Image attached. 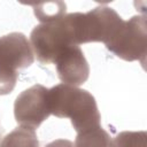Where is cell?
Here are the masks:
<instances>
[{"mask_svg": "<svg viewBox=\"0 0 147 147\" xmlns=\"http://www.w3.org/2000/svg\"><path fill=\"white\" fill-rule=\"evenodd\" d=\"M53 63L63 84L77 87L88 79L90 67L79 46H69L64 48L55 57Z\"/></svg>", "mask_w": 147, "mask_h": 147, "instance_id": "7", "label": "cell"}, {"mask_svg": "<svg viewBox=\"0 0 147 147\" xmlns=\"http://www.w3.org/2000/svg\"><path fill=\"white\" fill-rule=\"evenodd\" d=\"M51 114L59 118H70L76 132L100 125V113L94 96L86 90L57 84L48 88Z\"/></svg>", "mask_w": 147, "mask_h": 147, "instance_id": "1", "label": "cell"}, {"mask_svg": "<svg viewBox=\"0 0 147 147\" xmlns=\"http://www.w3.org/2000/svg\"><path fill=\"white\" fill-rule=\"evenodd\" d=\"M0 147H39V141L33 129L20 126L3 137Z\"/></svg>", "mask_w": 147, "mask_h": 147, "instance_id": "9", "label": "cell"}, {"mask_svg": "<svg viewBox=\"0 0 147 147\" xmlns=\"http://www.w3.org/2000/svg\"><path fill=\"white\" fill-rule=\"evenodd\" d=\"M124 20L117 11L107 6H99L80 16V44H107L117 32Z\"/></svg>", "mask_w": 147, "mask_h": 147, "instance_id": "6", "label": "cell"}, {"mask_svg": "<svg viewBox=\"0 0 147 147\" xmlns=\"http://www.w3.org/2000/svg\"><path fill=\"white\" fill-rule=\"evenodd\" d=\"M33 11L36 17L41 23H48L56 21L61 16L65 15L67 5L63 1H51L33 5Z\"/></svg>", "mask_w": 147, "mask_h": 147, "instance_id": "10", "label": "cell"}, {"mask_svg": "<svg viewBox=\"0 0 147 147\" xmlns=\"http://www.w3.org/2000/svg\"><path fill=\"white\" fill-rule=\"evenodd\" d=\"M145 131H123L113 141L114 147H146Z\"/></svg>", "mask_w": 147, "mask_h": 147, "instance_id": "11", "label": "cell"}, {"mask_svg": "<svg viewBox=\"0 0 147 147\" xmlns=\"http://www.w3.org/2000/svg\"><path fill=\"white\" fill-rule=\"evenodd\" d=\"M34 61L28 38L21 32L0 37V95L13 92L20 69L29 68Z\"/></svg>", "mask_w": 147, "mask_h": 147, "instance_id": "3", "label": "cell"}, {"mask_svg": "<svg viewBox=\"0 0 147 147\" xmlns=\"http://www.w3.org/2000/svg\"><path fill=\"white\" fill-rule=\"evenodd\" d=\"M75 147H114L108 132L101 125L78 132Z\"/></svg>", "mask_w": 147, "mask_h": 147, "instance_id": "8", "label": "cell"}, {"mask_svg": "<svg viewBox=\"0 0 147 147\" xmlns=\"http://www.w3.org/2000/svg\"><path fill=\"white\" fill-rule=\"evenodd\" d=\"M51 115L48 88L36 84L21 92L14 102V116L23 127L38 129Z\"/></svg>", "mask_w": 147, "mask_h": 147, "instance_id": "5", "label": "cell"}, {"mask_svg": "<svg viewBox=\"0 0 147 147\" xmlns=\"http://www.w3.org/2000/svg\"><path fill=\"white\" fill-rule=\"evenodd\" d=\"M45 147H75V145L67 139H56L54 141H51Z\"/></svg>", "mask_w": 147, "mask_h": 147, "instance_id": "12", "label": "cell"}, {"mask_svg": "<svg viewBox=\"0 0 147 147\" xmlns=\"http://www.w3.org/2000/svg\"><path fill=\"white\" fill-rule=\"evenodd\" d=\"M80 16L82 13H70L56 21L41 23L33 28L30 41L39 62L44 64L53 63L64 48L80 45Z\"/></svg>", "mask_w": 147, "mask_h": 147, "instance_id": "2", "label": "cell"}, {"mask_svg": "<svg viewBox=\"0 0 147 147\" xmlns=\"http://www.w3.org/2000/svg\"><path fill=\"white\" fill-rule=\"evenodd\" d=\"M107 49L124 61L144 62L147 51V25L145 16L136 15L124 21L114 37L105 44Z\"/></svg>", "mask_w": 147, "mask_h": 147, "instance_id": "4", "label": "cell"}]
</instances>
